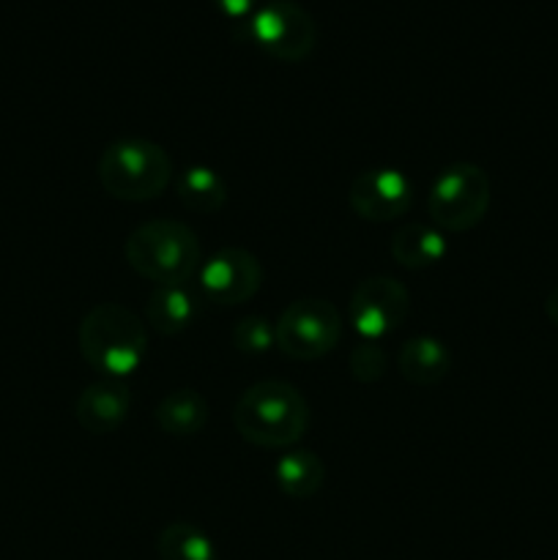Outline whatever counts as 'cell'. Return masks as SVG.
I'll return each instance as SVG.
<instances>
[{"label":"cell","mask_w":558,"mask_h":560,"mask_svg":"<svg viewBox=\"0 0 558 560\" xmlns=\"http://www.w3.org/2000/svg\"><path fill=\"white\" fill-rule=\"evenodd\" d=\"M350 375L359 383H375L381 381L386 372V350L377 342H361L350 350Z\"/></svg>","instance_id":"20"},{"label":"cell","mask_w":558,"mask_h":560,"mask_svg":"<svg viewBox=\"0 0 558 560\" xmlns=\"http://www.w3.org/2000/svg\"><path fill=\"white\" fill-rule=\"evenodd\" d=\"M274 481L288 498L306 501V498L317 495L326 481V465L310 448H293L274 463Z\"/></svg>","instance_id":"16"},{"label":"cell","mask_w":558,"mask_h":560,"mask_svg":"<svg viewBox=\"0 0 558 560\" xmlns=\"http://www.w3.org/2000/svg\"><path fill=\"white\" fill-rule=\"evenodd\" d=\"M124 257L153 284H186L202 266L197 233L178 219H151L131 230Z\"/></svg>","instance_id":"3"},{"label":"cell","mask_w":558,"mask_h":560,"mask_svg":"<svg viewBox=\"0 0 558 560\" xmlns=\"http://www.w3.org/2000/svg\"><path fill=\"white\" fill-rule=\"evenodd\" d=\"M213 3H217L219 9H222V14L230 16V20H249L257 0H213Z\"/></svg>","instance_id":"21"},{"label":"cell","mask_w":558,"mask_h":560,"mask_svg":"<svg viewBox=\"0 0 558 560\" xmlns=\"http://www.w3.org/2000/svg\"><path fill=\"white\" fill-rule=\"evenodd\" d=\"M175 195L186 211L211 217V213L222 211L224 202H228V184L213 167L191 164L175 178Z\"/></svg>","instance_id":"17"},{"label":"cell","mask_w":558,"mask_h":560,"mask_svg":"<svg viewBox=\"0 0 558 560\" xmlns=\"http://www.w3.org/2000/svg\"><path fill=\"white\" fill-rule=\"evenodd\" d=\"M233 345L235 350L244 355H266L268 350L277 348V331H274V323H268L266 317L260 315L241 317L233 328Z\"/></svg>","instance_id":"19"},{"label":"cell","mask_w":558,"mask_h":560,"mask_svg":"<svg viewBox=\"0 0 558 560\" xmlns=\"http://www.w3.org/2000/svg\"><path fill=\"white\" fill-rule=\"evenodd\" d=\"M492 186L474 162H454L435 175L427 195V213L441 233H468L490 211Z\"/></svg>","instance_id":"5"},{"label":"cell","mask_w":558,"mask_h":560,"mask_svg":"<svg viewBox=\"0 0 558 560\" xmlns=\"http://www.w3.org/2000/svg\"><path fill=\"white\" fill-rule=\"evenodd\" d=\"M388 252H392L397 266L410 268V271H421V268L438 266L446 257L449 241L435 224L410 222L392 235Z\"/></svg>","instance_id":"14"},{"label":"cell","mask_w":558,"mask_h":560,"mask_svg":"<svg viewBox=\"0 0 558 560\" xmlns=\"http://www.w3.org/2000/svg\"><path fill=\"white\" fill-rule=\"evenodd\" d=\"M414 202V184L403 170H361L348 186V206L367 222H392Z\"/></svg>","instance_id":"10"},{"label":"cell","mask_w":558,"mask_h":560,"mask_svg":"<svg viewBox=\"0 0 558 560\" xmlns=\"http://www.w3.org/2000/svg\"><path fill=\"white\" fill-rule=\"evenodd\" d=\"M545 315H547V320H550L553 326L558 328V288H553L550 295H547V301H545Z\"/></svg>","instance_id":"22"},{"label":"cell","mask_w":558,"mask_h":560,"mask_svg":"<svg viewBox=\"0 0 558 560\" xmlns=\"http://www.w3.org/2000/svg\"><path fill=\"white\" fill-rule=\"evenodd\" d=\"M252 42L274 60L301 63L317 44V25L310 11L295 0H268L246 20Z\"/></svg>","instance_id":"6"},{"label":"cell","mask_w":558,"mask_h":560,"mask_svg":"<svg viewBox=\"0 0 558 560\" xmlns=\"http://www.w3.org/2000/svg\"><path fill=\"white\" fill-rule=\"evenodd\" d=\"M235 432L260 448H290L306 435L310 405L284 381H257L233 408Z\"/></svg>","instance_id":"1"},{"label":"cell","mask_w":558,"mask_h":560,"mask_svg":"<svg viewBox=\"0 0 558 560\" xmlns=\"http://www.w3.org/2000/svg\"><path fill=\"white\" fill-rule=\"evenodd\" d=\"M131 410V392L120 381H98L80 392L74 402V416L82 430L91 435H107L118 430Z\"/></svg>","instance_id":"11"},{"label":"cell","mask_w":558,"mask_h":560,"mask_svg":"<svg viewBox=\"0 0 558 560\" xmlns=\"http://www.w3.org/2000/svg\"><path fill=\"white\" fill-rule=\"evenodd\" d=\"M200 312L195 290L186 284H156L146 301V323L162 337H178Z\"/></svg>","instance_id":"12"},{"label":"cell","mask_w":558,"mask_h":560,"mask_svg":"<svg viewBox=\"0 0 558 560\" xmlns=\"http://www.w3.org/2000/svg\"><path fill=\"white\" fill-rule=\"evenodd\" d=\"M153 416L164 435L195 438L200 435L208 421V402L195 388H175V392L164 394Z\"/></svg>","instance_id":"15"},{"label":"cell","mask_w":558,"mask_h":560,"mask_svg":"<svg viewBox=\"0 0 558 560\" xmlns=\"http://www.w3.org/2000/svg\"><path fill=\"white\" fill-rule=\"evenodd\" d=\"M200 290L219 306H239L255 299L263 284V266L249 249L228 246L213 252L200 266Z\"/></svg>","instance_id":"9"},{"label":"cell","mask_w":558,"mask_h":560,"mask_svg":"<svg viewBox=\"0 0 558 560\" xmlns=\"http://www.w3.org/2000/svg\"><path fill=\"white\" fill-rule=\"evenodd\" d=\"M96 175L102 189L115 200L146 202L170 186L173 159L159 142L146 137H120L102 151Z\"/></svg>","instance_id":"4"},{"label":"cell","mask_w":558,"mask_h":560,"mask_svg":"<svg viewBox=\"0 0 558 560\" xmlns=\"http://www.w3.org/2000/svg\"><path fill=\"white\" fill-rule=\"evenodd\" d=\"M277 348L288 359L317 361L332 353L342 339V315L326 299H299L284 306L274 323Z\"/></svg>","instance_id":"7"},{"label":"cell","mask_w":558,"mask_h":560,"mask_svg":"<svg viewBox=\"0 0 558 560\" xmlns=\"http://www.w3.org/2000/svg\"><path fill=\"white\" fill-rule=\"evenodd\" d=\"M410 315V293L394 277H367L350 295L348 320L364 342H381Z\"/></svg>","instance_id":"8"},{"label":"cell","mask_w":558,"mask_h":560,"mask_svg":"<svg viewBox=\"0 0 558 560\" xmlns=\"http://www.w3.org/2000/svg\"><path fill=\"white\" fill-rule=\"evenodd\" d=\"M397 366L405 381L427 388L441 383L452 372V353H449V348L441 339L421 334V337L408 339L399 348Z\"/></svg>","instance_id":"13"},{"label":"cell","mask_w":558,"mask_h":560,"mask_svg":"<svg viewBox=\"0 0 558 560\" xmlns=\"http://www.w3.org/2000/svg\"><path fill=\"white\" fill-rule=\"evenodd\" d=\"M159 560H219L211 536L195 523H170L164 525L156 539Z\"/></svg>","instance_id":"18"},{"label":"cell","mask_w":558,"mask_h":560,"mask_svg":"<svg viewBox=\"0 0 558 560\" xmlns=\"http://www.w3.org/2000/svg\"><path fill=\"white\" fill-rule=\"evenodd\" d=\"M80 355L102 375L120 381L135 375L148 355V328L120 304H96L77 328Z\"/></svg>","instance_id":"2"}]
</instances>
